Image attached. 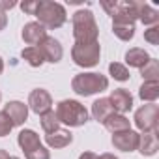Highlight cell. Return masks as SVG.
Returning a JSON list of instances; mask_svg holds the SVG:
<instances>
[{
	"label": "cell",
	"mask_w": 159,
	"mask_h": 159,
	"mask_svg": "<svg viewBox=\"0 0 159 159\" xmlns=\"http://www.w3.org/2000/svg\"><path fill=\"white\" fill-rule=\"evenodd\" d=\"M75 43H96L99 36V26L90 10H79L71 17Z\"/></svg>",
	"instance_id": "6da1fadb"
},
{
	"label": "cell",
	"mask_w": 159,
	"mask_h": 159,
	"mask_svg": "<svg viewBox=\"0 0 159 159\" xmlns=\"http://www.w3.org/2000/svg\"><path fill=\"white\" fill-rule=\"evenodd\" d=\"M71 88L79 96H94L99 92H105L109 88V79L101 73H79L73 77Z\"/></svg>",
	"instance_id": "7a4b0ae2"
},
{
	"label": "cell",
	"mask_w": 159,
	"mask_h": 159,
	"mask_svg": "<svg viewBox=\"0 0 159 159\" xmlns=\"http://www.w3.org/2000/svg\"><path fill=\"white\" fill-rule=\"evenodd\" d=\"M56 118L60 124H66L69 127H81L88 122V111L84 105H81L75 99H64L56 105Z\"/></svg>",
	"instance_id": "3957f363"
},
{
	"label": "cell",
	"mask_w": 159,
	"mask_h": 159,
	"mask_svg": "<svg viewBox=\"0 0 159 159\" xmlns=\"http://www.w3.org/2000/svg\"><path fill=\"white\" fill-rule=\"evenodd\" d=\"M34 17H38V23L49 30L60 28L67 19L64 6L58 2H52V0H39V6Z\"/></svg>",
	"instance_id": "277c9868"
},
{
	"label": "cell",
	"mask_w": 159,
	"mask_h": 159,
	"mask_svg": "<svg viewBox=\"0 0 159 159\" xmlns=\"http://www.w3.org/2000/svg\"><path fill=\"white\" fill-rule=\"evenodd\" d=\"M99 56H101V45L96 41V43H75L73 49H71V58L77 66L81 67H94L98 66L99 62Z\"/></svg>",
	"instance_id": "5b68a950"
},
{
	"label": "cell",
	"mask_w": 159,
	"mask_h": 159,
	"mask_svg": "<svg viewBox=\"0 0 159 159\" xmlns=\"http://www.w3.org/2000/svg\"><path fill=\"white\" fill-rule=\"evenodd\" d=\"M157 120H159V107L155 103H148L142 105L137 112H135V125L142 131H157Z\"/></svg>",
	"instance_id": "8992f818"
},
{
	"label": "cell",
	"mask_w": 159,
	"mask_h": 159,
	"mask_svg": "<svg viewBox=\"0 0 159 159\" xmlns=\"http://www.w3.org/2000/svg\"><path fill=\"white\" fill-rule=\"evenodd\" d=\"M28 105H30V109H32L36 114L41 116V114H45V112L51 111V107H52V98H51V94H49L47 90L36 88V90H32L30 96H28Z\"/></svg>",
	"instance_id": "52a82bcc"
},
{
	"label": "cell",
	"mask_w": 159,
	"mask_h": 159,
	"mask_svg": "<svg viewBox=\"0 0 159 159\" xmlns=\"http://www.w3.org/2000/svg\"><path fill=\"white\" fill-rule=\"evenodd\" d=\"M38 49L41 51L45 62H51V64H58V62L62 60V56H64V49H62L60 41L54 39V38H51V36H47V38L38 45Z\"/></svg>",
	"instance_id": "ba28073f"
},
{
	"label": "cell",
	"mask_w": 159,
	"mask_h": 159,
	"mask_svg": "<svg viewBox=\"0 0 159 159\" xmlns=\"http://www.w3.org/2000/svg\"><path fill=\"white\" fill-rule=\"evenodd\" d=\"M21 36H23V41H25L26 45L38 47V45L47 38V28L41 26L38 21H32V23H26V25H25Z\"/></svg>",
	"instance_id": "9c48e42d"
},
{
	"label": "cell",
	"mask_w": 159,
	"mask_h": 159,
	"mask_svg": "<svg viewBox=\"0 0 159 159\" xmlns=\"http://www.w3.org/2000/svg\"><path fill=\"white\" fill-rule=\"evenodd\" d=\"M112 146L116 150H122V152H135L139 148V133L133 129L114 133L112 135Z\"/></svg>",
	"instance_id": "30bf717a"
},
{
	"label": "cell",
	"mask_w": 159,
	"mask_h": 159,
	"mask_svg": "<svg viewBox=\"0 0 159 159\" xmlns=\"http://www.w3.org/2000/svg\"><path fill=\"white\" fill-rule=\"evenodd\" d=\"M109 101H111L112 111L118 112V114H124V112L131 111V107H133V96H131L125 88H116V90H112Z\"/></svg>",
	"instance_id": "8fae6325"
},
{
	"label": "cell",
	"mask_w": 159,
	"mask_h": 159,
	"mask_svg": "<svg viewBox=\"0 0 159 159\" xmlns=\"http://www.w3.org/2000/svg\"><path fill=\"white\" fill-rule=\"evenodd\" d=\"M4 112L8 114V118L11 120L13 127L15 125H23L28 118V107L21 101H8L4 105Z\"/></svg>",
	"instance_id": "7c38bea8"
},
{
	"label": "cell",
	"mask_w": 159,
	"mask_h": 159,
	"mask_svg": "<svg viewBox=\"0 0 159 159\" xmlns=\"http://www.w3.org/2000/svg\"><path fill=\"white\" fill-rule=\"evenodd\" d=\"M159 148V139H157V131H148V133H140L139 135V152L146 157L155 155Z\"/></svg>",
	"instance_id": "4fadbf2b"
},
{
	"label": "cell",
	"mask_w": 159,
	"mask_h": 159,
	"mask_svg": "<svg viewBox=\"0 0 159 159\" xmlns=\"http://www.w3.org/2000/svg\"><path fill=\"white\" fill-rule=\"evenodd\" d=\"M135 10H137V19H139L142 25H150V26L157 25V21H159V11L153 10L150 4H146V2H135Z\"/></svg>",
	"instance_id": "5bb4252c"
},
{
	"label": "cell",
	"mask_w": 159,
	"mask_h": 159,
	"mask_svg": "<svg viewBox=\"0 0 159 159\" xmlns=\"http://www.w3.org/2000/svg\"><path fill=\"white\" fill-rule=\"evenodd\" d=\"M71 140H73V135L66 129H56V131L45 135V142L49 148H66L71 144Z\"/></svg>",
	"instance_id": "9a60e30c"
},
{
	"label": "cell",
	"mask_w": 159,
	"mask_h": 159,
	"mask_svg": "<svg viewBox=\"0 0 159 159\" xmlns=\"http://www.w3.org/2000/svg\"><path fill=\"white\" fill-rule=\"evenodd\" d=\"M148 60H150V54L144 49H140V47H133V49H129L125 52V62L131 67H139L140 69V67H144L148 64Z\"/></svg>",
	"instance_id": "2e32d148"
},
{
	"label": "cell",
	"mask_w": 159,
	"mask_h": 159,
	"mask_svg": "<svg viewBox=\"0 0 159 159\" xmlns=\"http://www.w3.org/2000/svg\"><path fill=\"white\" fill-rule=\"evenodd\" d=\"M112 112H114V111H112V107H111L109 98H101V99L94 101V105H92V116H94V120H98V122H101V124H103Z\"/></svg>",
	"instance_id": "e0dca14e"
},
{
	"label": "cell",
	"mask_w": 159,
	"mask_h": 159,
	"mask_svg": "<svg viewBox=\"0 0 159 159\" xmlns=\"http://www.w3.org/2000/svg\"><path fill=\"white\" fill-rule=\"evenodd\" d=\"M103 125H105L111 133H122V131L131 129V127H129V120H127L124 114H118V112H112V114L103 122Z\"/></svg>",
	"instance_id": "ac0fdd59"
},
{
	"label": "cell",
	"mask_w": 159,
	"mask_h": 159,
	"mask_svg": "<svg viewBox=\"0 0 159 159\" xmlns=\"http://www.w3.org/2000/svg\"><path fill=\"white\" fill-rule=\"evenodd\" d=\"M17 142H19V146H21V150H23L25 153L30 152V150H34V148H38V146L41 144L38 133L32 131V129H23V131L19 133V137H17Z\"/></svg>",
	"instance_id": "d6986e66"
},
{
	"label": "cell",
	"mask_w": 159,
	"mask_h": 159,
	"mask_svg": "<svg viewBox=\"0 0 159 159\" xmlns=\"http://www.w3.org/2000/svg\"><path fill=\"white\" fill-rule=\"evenodd\" d=\"M140 75L144 83H159V62L150 58L144 67H140Z\"/></svg>",
	"instance_id": "ffe728a7"
},
{
	"label": "cell",
	"mask_w": 159,
	"mask_h": 159,
	"mask_svg": "<svg viewBox=\"0 0 159 159\" xmlns=\"http://www.w3.org/2000/svg\"><path fill=\"white\" fill-rule=\"evenodd\" d=\"M139 98L142 101L155 103V99L159 98V83H144L139 88Z\"/></svg>",
	"instance_id": "44dd1931"
},
{
	"label": "cell",
	"mask_w": 159,
	"mask_h": 159,
	"mask_svg": "<svg viewBox=\"0 0 159 159\" xmlns=\"http://www.w3.org/2000/svg\"><path fill=\"white\" fill-rule=\"evenodd\" d=\"M21 56H23L32 67H39V66L45 62V58H43V54H41V51H39L38 47H26V49H23Z\"/></svg>",
	"instance_id": "7402d4cb"
},
{
	"label": "cell",
	"mask_w": 159,
	"mask_h": 159,
	"mask_svg": "<svg viewBox=\"0 0 159 159\" xmlns=\"http://www.w3.org/2000/svg\"><path fill=\"white\" fill-rule=\"evenodd\" d=\"M39 120H41V127H43V131H45L47 135L52 133V131H56V129H60V122H58L54 111H49V112L41 114Z\"/></svg>",
	"instance_id": "603a6c76"
},
{
	"label": "cell",
	"mask_w": 159,
	"mask_h": 159,
	"mask_svg": "<svg viewBox=\"0 0 159 159\" xmlns=\"http://www.w3.org/2000/svg\"><path fill=\"white\" fill-rule=\"evenodd\" d=\"M112 32L122 41H129L135 36V26L133 25H118V23H112Z\"/></svg>",
	"instance_id": "cb8c5ba5"
},
{
	"label": "cell",
	"mask_w": 159,
	"mask_h": 159,
	"mask_svg": "<svg viewBox=\"0 0 159 159\" xmlns=\"http://www.w3.org/2000/svg\"><path fill=\"white\" fill-rule=\"evenodd\" d=\"M109 71H111V75L116 79V81H127L129 79V71H127V67L125 66H122V64H118V62H112L111 66H109Z\"/></svg>",
	"instance_id": "d4e9b609"
},
{
	"label": "cell",
	"mask_w": 159,
	"mask_h": 159,
	"mask_svg": "<svg viewBox=\"0 0 159 159\" xmlns=\"http://www.w3.org/2000/svg\"><path fill=\"white\" fill-rule=\"evenodd\" d=\"M25 155H26V159H51V153H49V150H47L43 144H39L38 148L26 152Z\"/></svg>",
	"instance_id": "484cf974"
},
{
	"label": "cell",
	"mask_w": 159,
	"mask_h": 159,
	"mask_svg": "<svg viewBox=\"0 0 159 159\" xmlns=\"http://www.w3.org/2000/svg\"><path fill=\"white\" fill-rule=\"evenodd\" d=\"M11 129H13L11 120L8 118V114H6L4 111H0V137L10 135V131H11Z\"/></svg>",
	"instance_id": "4316f807"
},
{
	"label": "cell",
	"mask_w": 159,
	"mask_h": 159,
	"mask_svg": "<svg viewBox=\"0 0 159 159\" xmlns=\"http://www.w3.org/2000/svg\"><path fill=\"white\" fill-rule=\"evenodd\" d=\"M144 39H146L150 45H157V43H159V26L153 25V26H150L148 30H144Z\"/></svg>",
	"instance_id": "83f0119b"
},
{
	"label": "cell",
	"mask_w": 159,
	"mask_h": 159,
	"mask_svg": "<svg viewBox=\"0 0 159 159\" xmlns=\"http://www.w3.org/2000/svg\"><path fill=\"white\" fill-rule=\"evenodd\" d=\"M38 6H39V0H28V2H23V4H21V10H23L26 15H36Z\"/></svg>",
	"instance_id": "f1b7e54d"
},
{
	"label": "cell",
	"mask_w": 159,
	"mask_h": 159,
	"mask_svg": "<svg viewBox=\"0 0 159 159\" xmlns=\"http://www.w3.org/2000/svg\"><path fill=\"white\" fill-rule=\"evenodd\" d=\"M15 6H17V2H15V0H0V11L11 10V8H15Z\"/></svg>",
	"instance_id": "f546056e"
},
{
	"label": "cell",
	"mask_w": 159,
	"mask_h": 159,
	"mask_svg": "<svg viewBox=\"0 0 159 159\" xmlns=\"http://www.w3.org/2000/svg\"><path fill=\"white\" fill-rule=\"evenodd\" d=\"M6 25H8V17H6L4 11H0V32L6 28Z\"/></svg>",
	"instance_id": "4dcf8cb0"
},
{
	"label": "cell",
	"mask_w": 159,
	"mask_h": 159,
	"mask_svg": "<svg viewBox=\"0 0 159 159\" xmlns=\"http://www.w3.org/2000/svg\"><path fill=\"white\" fill-rule=\"evenodd\" d=\"M79 159H98V155H96V153H92V152H84V153L79 155Z\"/></svg>",
	"instance_id": "1f68e13d"
},
{
	"label": "cell",
	"mask_w": 159,
	"mask_h": 159,
	"mask_svg": "<svg viewBox=\"0 0 159 159\" xmlns=\"http://www.w3.org/2000/svg\"><path fill=\"white\" fill-rule=\"evenodd\" d=\"M98 159H118V157H116L114 153H101Z\"/></svg>",
	"instance_id": "d6a6232c"
},
{
	"label": "cell",
	"mask_w": 159,
	"mask_h": 159,
	"mask_svg": "<svg viewBox=\"0 0 159 159\" xmlns=\"http://www.w3.org/2000/svg\"><path fill=\"white\" fill-rule=\"evenodd\" d=\"M0 159H11V157H10V153L6 150H0Z\"/></svg>",
	"instance_id": "836d02e7"
},
{
	"label": "cell",
	"mask_w": 159,
	"mask_h": 159,
	"mask_svg": "<svg viewBox=\"0 0 159 159\" xmlns=\"http://www.w3.org/2000/svg\"><path fill=\"white\" fill-rule=\"evenodd\" d=\"M67 4H71V6H79V4H83V0H67Z\"/></svg>",
	"instance_id": "e575fe53"
},
{
	"label": "cell",
	"mask_w": 159,
	"mask_h": 159,
	"mask_svg": "<svg viewBox=\"0 0 159 159\" xmlns=\"http://www.w3.org/2000/svg\"><path fill=\"white\" fill-rule=\"evenodd\" d=\"M2 71H4V60L0 58V73H2Z\"/></svg>",
	"instance_id": "d590c367"
},
{
	"label": "cell",
	"mask_w": 159,
	"mask_h": 159,
	"mask_svg": "<svg viewBox=\"0 0 159 159\" xmlns=\"http://www.w3.org/2000/svg\"><path fill=\"white\" fill-rule=\"evenodd\" d=\"M0 101H2V94H0Z\"/></svg>",
	"instance_id": "8d00e7d4"
},
{
	"label": "cell",
	"mask_w": 159,
	"mask_h": 159,
	"mask_svg": "<svg viewBox=\"0 0 159 159\" xmlns=\"http://www.w3.org/2000/svg\"><path fill=\"white\" fill-rule=\"evenodd\" d=\"M11 159H19V157H11Z\"/></svg>",
	"instance_id": "74e56055"
}]
</instances>
